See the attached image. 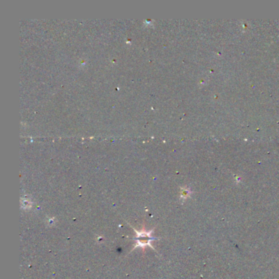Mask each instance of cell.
Segmentation results:
<instances>
[{
	"label": "cell",
	"instance_id": "cell-1",
	"mask_svg": "<svg viewBox=\"0 0 279 279\" xmlns=\"http://www.w3.org/2000/svg\"><path fill=\"white\" fill-rule=\"evenodd\" d=\"M190 194H191L190 191L188 190V189H187V190L184 191V192H183V197H184V198H187V197H188L189 196H190Z\"/></svg>",
	"mask_w": 279,
	"mask_h": 279
}]
</instances>
